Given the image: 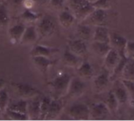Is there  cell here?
<instances>
[{
    "label": "cell",
    "instance_id": "cell-6",
    "mask_svg": "<svg viewBox=\"0 0 134 121\" xmlns=\"http://www.w3.org/2000/svg\"><path fill=\"white\" fill-rule=\"evenodd\" d=\"M16 95L20 98L23 99H31L40 94V91L28 83H15L13 84Z\"/></svg>",
    "mask_w": 134,
    "mask_h": 121
},
{
    "label": "cell",
    "instance_id": "cell-24",
    "mask_svg": "<svg viewBox=\"0 0 134 121\" xmlns=\"http://www.w3.org/2000/svg\"><path fill=\"white\" fill-rule=\"evenodd\" d=\"M27 100L23 98H19L17 100H13L12 102H9L7 106L8 109L16 111L25 114H27Z\"/></svg>",
    "mask_w": 134,
    "mask_h": 121
},
{
    "label": "cell",
    "instance_id": "cell-2",
    "mask_svg": "<svg viewBox=\"0 0 134 121\" xmlns=\"http://www.w3.org/2000/svg\"><path fill=\"white\" fill-rule=\"evenodd\" d=\"M68 6L76 20L81 22L95 9L92 3L87 0H68Z\"/></svg>",
    "mask_w": 134,
    "mask_h": 121
},
{
    "label": "cell",
    "instance_id": "cell-10",
    "mask_svg": "<svg viewBox=\"0 0 134 121\" xmlns=\"http://www.w3.org/2000/svg\"><path fill=\"white\" fill-rule=\"evenodd\" d=\"M40 102L41 98L39 95L32 98L27 101V113L29 120H38L40 117Z\"/></svg>",
    "mask_w": 134,
    "mask_h": 121
},
{
    "label": "cell",
    "instance_id": "cell-31",
    "mask_svg": "<svg viewBox=\"0 0 134 121\" xmlns=\"http://www.w3.org/2000/svg\"><path fill=\"white\" fill-rule=\"evenodd\" d=\"M41 17H42V15L40 13H35L30 9H25L20 15V17L24 20L27 21V22L36 21V20H39L41 18Z\"/></svg>",
    "mask_w": 134,
    "mask_h": 121
},
{
    "label": "cell",
    "instance_id": "cell-35",
    "mask_svg": "<svg viewBox=\"0 0 134 121\" xmlns=\"http://www.w3.org/2000/svg\"><path fill=\"white\" fill-rule=\"evenodd\" d=\"M94 9H100L107 10L110 7V1L109 0H96L92 2Z\"/></svg>",
    "mask_w": 134,
    "mask_h": 121
},
{
    "label": "cell",
    "instance_id": "cell-7",
    "mask_svg": "<svg viewBox=\"0 0 134 121\" xmlns=\"http://www.w3.org/2000/svg\"><path fill=\"white\" fill-rule=\"evenodd\" d=\"M111 76L110 72L104 69L101 73L96 76L93 80V88L97 93H102L105 91L110 84Z\"/></svg>",
    "mask_w": 134,
    "mask_h": 121
},
{
    "label": "cell",
    "instance_id": "cell-41",
    "mask_svg": "<svg viewBox=\"0 0 134 121\" xmlns=\"http://www.w3.org/2000/svg\"><path fill=\"white\" fill-rule=\"evenodd\" d=\"M87 1H88V2H91V3H92V2H95V1H96V0H87Z\"/></svg>",
    "mask_w": 134,
    "mask_h": 121
},
{
    "label": "cell",
    "instance_id": "cell-11",
    "mask_svg": "<svg viewBox=\"0 0 134 121\" xmlns=\"http://www.w3.org/2000/svg\"><path fill=\"white\" fill-rule=\"evenodd\" d=\"M128 40L122 35L118 34V33H113L111 35L110 38V45L111 48L116 50L121 57L126 56L125 55V50L126 46L127 44Z\"/></svg>",
    "mask_w": 134,
    "mask_h": 121
},
{
    "label": "cell",
    "instance_id": "cell-22",
    "mask_svg": "<svg viewBox=\"0 0 134 121\" xmlns=\"http://www.w3.org/2000/svg\"><path fill=\"white\" fill-rule=\"evenodd\" d=\"M58 20L63 28H69L74 24L76 20V18L71 11L63 10L59 13Z\"/></svg>",
    "mask_w": 134,
    "mask_h": 121
},
{
    "label": "cell",
    "instance_id": "cell-3",
    "mask_svg": "<svg viewBox=\"0 0 134 121\" xmlns=\"http://www.w3.org/2000/svg\"><path fill=\"white\" fill-rule=\"evenodd\" d=\"M38 35L40 38H49L50 37L55 31L56 24L53 19L46 15L39 19L38 24L36 27Z\"/></svg>",
    "mask_w": 134,
    "mask_h": 121
},
{
    "label": "cell",
    "instance_id": "cell-42",
    "mask_svg": "<svg viewBox=\"0 0 134 121\" xmlns=\"http://www.w3.org/2000/svg\"><path fill=\"white\" fill-rule=\"evenodd\" d=\"M2 111L0 109V118H1V115H2Z\"/></svg>",
    "mask_w": 134,
    "mask_h": 121
},
{
    "label": "cell",
    "instance_id": "cell-1",
    "mask_svg": "<svg viewBox=\"0 0 134 121\" xmlns=\"http://www.w3.org/2000/svg\"><path fill=\"white\" fill-rule=\"evenodd\" d=\"M71 76L68 73H63L49 83L54 98H61L68 94Z\"/></svg>",
    "mask_w": 134,
    "mask_h": 121
},
{
    "label": "cell",
    "instance_id": "cell-29",
    "mask_svg": "<svg viewBox=\"0 0 134 121\" xmlns=\"http://www.w3.org/2000/svg\"><path fill=\"white\" fill-rule=\"evenodd\" d=\"M51 101H52V98L49 96H44L43 98H41L39 120H46V115L48 113Z\"/></svg>",
    "mask_w": 134,
    "mask_h": 121
},
{
    "label": "cell",
    "instance_id": "cell-30",
    "mask_svg": "<svg viewBox=\"0 0 134 121\" xmlns=\"http://www.w3.org/2000/svg\"><path fill=\"white\" fill-rule=\"evenodd\" d=\"M123 85L125 86L127 94H128V103L130 106L134 107V81L121 80Z\"/></svg>",
    "mask_w": 134,
    "mask_h": 121
},
{
    "label": "cell",
    "instance_id": "cell-32",
    "mask_svg": "<svg viewBox=\"0 0 134 121\" xmlns=\"http://www.w3.org/2000/svg\"><path fill=\"white\" fill-rule=\"evenodd\" d=\"M9 22V13L6 6L3 3H0V28L8 26Z\"/></svg>",
    "mask_w": 134,
    "mask_h": 121
},
{
    "label": "cell",
    "instance_id": "cell-33",
    "mask_svg": "<svg viewBox=\"0 0 134 121\" xmlns=\"http://www.w3.org/2000/svg\"><path fill=\"white\" fill-rule=\"evenodd\" d=\"M9 102V96L6 88L3 87L0 90V109L5 112Z\"/></svg>",
    "mask_w": 134,
    "mask_h": 121
},
{
    "label": "cell",
    "instance_id": "cell-26",
    "mask_svg": "<svg viewBox=\"0 0 134 121\" xmlns=\"http://www.w3.org/2000/svg\"><path fill=\"white\" fill-rule=\"evenodd\" d=\"M77 35L79 39H81L84 41H88L93 37V31L92 28L90 25L85 24L83 23H81L77 27Z\"/></svg>",
    "mask_w": 134,
    "mask_h": 121
},
{
    "label": "cell",
    "instance_id": "cell-8",
    "mask_svg": "<svg viewBox=\"0 0 134 121\" xmlns=\"http://www.w3.org/2000/svg\"><path fill=\"white\" fill-rule=\"evenodd\" d=\"M86 87V83L80 77L71 78L67 94L71 98H79L83 94Z\"/></svg>",
    "mask_w": 134,
    "mask_h": 121
},
{
    "label": "cell",
    "instance_id": "cell-37",
    "mask_svg": "<svg viewBox=\"0 0 134 121\" xmlns=\"http://www.w3.org/2000/svg\"><path fill=\"white\" fill-rule=\"evenodd\" d=\"M65 0H49L50 5L54 8H61L64 6Z\"/></svg>",
    "mask_w": 134,
    "mask_h": 121
},
{
    "label": "cell",
    "instance_id": "cell-17",
    "mask_svg": "<svg viewBox=\"0 0 134 121\" xmlns=\"http://www.w3.org/2000/svg\"><path fill=\"white\" fill-rule=\"evenodd\" d=\"M111 34L108 28L106 26H97L95 27V30L93 34V41L106 43L110 44Z\"/></svg>",
    "mask_w": 134,
    "mask_h": 121
},
{
    "label": "cell",
    "instance_id": "cell-18",
    "mask_svg": "<svg viewBox=\"0 0 134 121\" xmlns=\"http://www.w3.org/2000/svg\"><path fill=\"white\" fill-rule=\"evenodd\" d=\"M59 52V49L55 47H50L46 46L37 45L35 46L31 50V56H44L47 57H50L56 53Z\"/></svg>",
    "mask_w": 134,
    "mask_h": 121
},
{
    "label": "cell",
    "instance_id": "cell-4",
    "mask_svg": "<svg viewBox=\"0 0 134 121\" xmlns=\"http://www.w3.org/2000/svg\"><path fill=\"white\" fill-rule=\"evenodd\" d=\"M68 116L75 120H90V108L83 103H75L70 106Z\"/></svg>",
    "mask_w": 134,
    "mask_h": 121
},
{
    "label": "cell",
    "instance_id": "cell-15",
    "mask_svg": "<svg viewBox=\"0 0 134 121\" xmlns=\"http://www.w3.org/2000/svg\"><path fill=\"white\" fill-rule=\"evenodd\" d=\"M63 62L65 65L71 68H78L82 62L81 57L71 52L68 48H66L63 54Z\"/></svg>",
    "mask_w": 134,
    "mask_h": 121
},
{
    "label": "cell",
    "instance_id": "cell-19",
    "mask_svg": "<svg viewBox=\"0 0 134 121\" xmlns=\"http://www.w3.org/2000/svg\"><path fill=\"white\" fill-rule=\"evenodd\" d=\"M38 35L36 29V27L31 25L26 27L25 31L23 34V36L20 39V43L22 44H32L38 39Z\"/></svg>",
    "mask_w": 134,
    "mask_h": 121
},
{
    "label": "cell",
    "instance_id": "cell-27",
    "mask_svg": "<svg viewBox=\"0 0 134 121\" xmlns=\"http://www.w3.org/2000/svg\"><path fill=\"white\" fill-rule=\"evenodd\" d=\"M121 80L134 81V60L128 58L121 74Z\"/></svg>",
    "mask_w": 134,
    "mask_h": 121
},
{
    "label": "cell",
    "instance_id": "cell-40",
    "mask_svg": "<svg viewBox=\"0 0 134 121\" xmlns=\"http://www.w3.org/2000/svg\"><path fill=\"white\" fill-rule=\"evenodd\" d=\"M133 111H132V118H133V120H134V107H133Z\"/></svg>",
    "mask_w": 134,
    "mask_h": 121
},
{
    "label": "cell",
    "instance_id": "cell-9",
    "mask_svg": "<svg viewBox=\"0 0 134 121\" xmlns=\"http://www.w3.org/2000/svg\"><path fill=\"white\" fill-rule=\"evenodd\" d=\"M111 114L104 103H97L90 108V120H104Z\"/></svg>",
    "mask_w": 134,
    "mask_h": 121
},
{
    "label": "cell",
    "instance_id": "cell-14",
    "mask_svg": "<svg viewBox=\"0 0 134 121\" xmlns=\"http://www.w3.org/2000/svg\"><path fill=\"white\" fill-rule=\"evenodd\" d=\"M63 108H64V104L61 102L60 98H52L49 108V111L45 120H56L60 115Z\"/></svg>",
    "mask_w": 134,
    "mask_h": 121
},
{
    "label": "cell",
    "instance_id": "cell-28",
    "mask_svg": "<svg viewBox=\"0 0 134 121\" xmlns=\"http://www.w3.org/2000/svg\"><path fill=\"white\" fill-rule=\"evenodd\" d=\"M104 104L107 106L108 109H109L111 114H115L117 112L118 107L119 106V102L117 100V98H115L114 93L112 91H110L105 99V102Z\"/></svg>",
    "mask_w": 134,
    "mask_h": 121
},
{
    "label": "cell",
    "instance_id": "cell-21",
    "mask_svg": "<svg viewBox=\"0 0 134 121\" xmlns=\"http://www.w3.org/2000/svg\"><path fill=\"white\" fill-rule=\"evenodd\" d=\"M77 72L79 76L86 80H89L93 77L94 75V71L90 65V62L88 61H82L80 65L77 68Z\"/></svg>",
    "mask_w": 134,
    "mask_h": 121
},
{
    "label": "cell",
    "instance_id": "cell-25",
    "mask_svg": "<svg viewBox=\"0 0 134 121\" xmlns=\"http://www.w3.org/2000/svg\"><path fill=\"white\" fill-rule=\"evenodd\" d=\"M92 50L98 56L104 57L108 51L111 49V46L109 43H101L97 41H93L92 43Z\"/></svg>",
    "mask_w": 134,
    "mask_h": 121
},
{
    "label": "cell",
    "instance_id": "cell-36",
    "mask_svg": "<svg viewBox=\"0 0 134 121\" xmlns=\"http://www.w3.org/2000/svg\"><path fill=\"white\" fill-rule=\"evenodd\" d=\"M125 55L127 58L133 59L134 60V41H129L127 42Z\"/></svg>",
    "mask_w": 134,
    "mask_h": 121
},
{
    "label": "cell",
    "instance_id": "cell-5",
    "mask_svg": "<svg viewBox=\"0 0 134 121\" xmlns=\"http://www.w3.org/2000/svg\"><path fill=\"white\" fill-rule=\"evenodd\" d=\"M108 21V13L105 9H95L81 23L90 26H105Z\"/></svg>",
    "mask_w": 134,
    "mask_h": 121
},
{
    "label": "cell",
    "instance_id": "cell-16",
    "mask_svg": "<svg viewBox=\"0 0 134 121\" xmlns=\"http://www.w3.org/2000/svg\"><path fill=\"white\" fill-rule=\"evenodd\" d=\"M32 62L35 67L42 72L46 73L49 68L54 64V61H52L49 57L44 56H31Z\"/></svg>",
    "mask_w": 134,
    "mask_h": 121
},
{
    "label": "cell",
    "instance_id": "cell-38",
    "mask_svg": "<svg viewBox=\"0 0 134 121\" xmlns=\"http://www.w3.org/2000/svg\"><path fill=\"white\" fill-rule=\"evenodd\" d=\"M24 0H12L14 6H20L24 2Z\"/></svg>",
    "mask_w": 134,
    "mask_h": 121
},
{
    "label": "cell",
    "instance_id": "cell-13",
    "mask_svg": "<svg viewBox=\"0 0 134 121\" xmlns=\"http://www.w3.org/2000/svg\"><path fill=\"white\" fill-rule=\"evenodd\" d=\"M68 48L71 52H73L74 54H75L76 55L81 57L85 56L88 52L86 41L79 38L69 40L68 44Z\"/></svg>",
    "mask_w": 134,
    "mask_h": 121
},
{
    "label": "cell",
    "instance_id": "cell-23",
    "mask_svg": "<svg viewBox=\"0 0 134 121\" xmlns=\"http://www.w3.org/2000/svg\"><path fill=\"white\" fill-rule=\"evenodd\" d=\"M112 92L114 93L115 98H117L119 105H125L128 103V94L122 81L121 83H117Z\"/></svg>",
    "mask_w": 134,
    "mask_h": 121
},
{
    "label": "cell",
    "instance_id": "cell-12",
    "mask_svg": "<svg viewBox=\"0 0 134 121\" xmlns=\"http://www.w3.org/2000/svg\"><path fill=\"white\" fill-rule=\"evenodd\" d=\"M121 57L119 53L116 50L111 48L104 57V69L109 72H113L120 62Z\"/></svg>",
    "mask_w": 134,
    "mask_h": 121
},
{
    "label": "cell",
    "instance_id": "cell-20",
    "mask_svg": "<svg viewBox=\"0 0 134 121\" xmlns=\"http://www.w3.org/2000/svg\"><path fill=\"white\" fill-rule=\"evenodd\" d=\"M25 28H26V27L23 23H18L9 28L8 33H9L11 41L13 43L20 42V39L23 36Z\"/></svg>",
    "mask_w": 134,
    "mask_h": 121
},
{
    "label": "cell",
    "instance_id": "cell-34",
    "mask_svg": "<svg viewBox=\"0 0 134 121\" xmlns=\"http://www.w3.org/2000/svg\"><path fill=\"white\" fill-rule=\"evenodd\" d=\"M5 111H6V115L8 116V117L13 120H29L27 114L10 110L8 109H6Z\"/></svg>",
    "mask_w": 134,
    "mask_h": 121
},
{
    "label": "cell",
    "instance_id": "cell-39",
    "mask_svg": "<svg viewBox=\"0 0 134 121\" xmlns=\"http://www.w3.org/2000/svg\"><path fill=\"white\" fill-rule=\"evenodd\" d=\"M4 86H5V80H2V79H0V90L2 88H3Z\"/></svg>",
    "mask_w": 134,
    "mask_h": 121
}]
</instances>
